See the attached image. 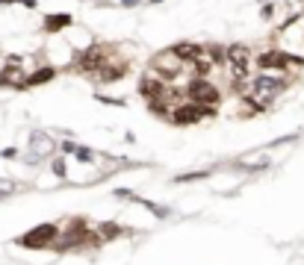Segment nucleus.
<instances>
[{
    "instance_id": "nucleus-1",
    "label": "nucleus",
    "mask_w": 304,
    "mask_h": 265,
    "mask_svg": "<svg viewBox=\"0 0 304 265\" xmlns=\"http://www.w3.org/2000/svg\"><path fill=\"white\" fill-rule=\"evenodd\" d=\"M281 80H275V77H269V74H263V77H257L254 83H251V92H248V100L257 106V109H266L275 97H278V92H281Z\"/></svg>"
},
{
    "instance_id": "nucleus-2",
    "label": "nucleus",
    "mask_w": 304,
    "mask_h": 265,
    "mask_svg": "<svg viewBox=\"0 0 304 265\" xmlns=\"http://www.w3.org/2000/svg\"><path fill=\"white\" fill-rule=\"evenodd\" d=\"M180 68H192V65H186V62L177 56L174 47L166 50V53H160V56H154V71L160 74V77H174V74H180Z\"/></svg>"
},
{
    "instance_id": "nucleus-3",
    "label": "nucleus",
    "mask_w": 304,
    "mask_h": 265,
    "mask_svg": "<svg viewBox=\"0 0 304 265\" xmlns=\"http://www.w3.org/2000/svg\"><path fill=\"white\" fill-rule=\"evenodd\" d=\"M189 100L198 103V106H216L219 103V92L207 80H192L189 83Z\"/></svg>"
},
{
    "instance_id": "nucleus-4",
    "label": "nucleus",
    "mask_w": 304,
    "mask_h": 265,
    "mask_svg": "<svg viewBox=\"0 0 304 265\" xmlns=\"http://www.w3.org/2000/svg\"><path fill=\"white\" fill-rule=\"evenodd\" d=\"M248 62H251V56H248L245 47H231L227 50V65H231V74L236 80H242L248 74Z\"/></svg>"
},
{
    "instance_id": "nucleus-5",
    "label": "nucleus",
    "mask_w": 304,
    "mask_h": 265,
    "mask_svg": "<svg viewBox=\"0 0 304 265\" xmlns=\"http://www.w3.org/2000/svg\"><path fill=\"white\" fill-rule=\"evenodd\" d=\"M174 112H177V115H174V121H177V124H192V121H198V118L210 115V106H198V103H189V106H177Z\"/></svg>"
},
{
    "instance_id": "nucleus-6",
    "label": "nucleus",
    "mask_w": 304,
    "mask_h": 265,
    "mask_svg": "<svg viewBox=\"0 0 304 265\" xmlns=\"http://www.w3.org/2000/svg\"><path fill=\"white\" fill-rule=\"evenodd\" d=\"M53 236H56V227L45 224V227H35L30 236H24V245H30V248H45V245H51Z\"/></svg>"
},
{
    "instance_id": "nucleus-7",
    "label": "nucleus",
    "mask_w": 304,
    "mask_h": 265,
    "mask_svg": "<svg viewBox=\"0 0 304 265\" xmlns=\"http://www.w3.org/2000/svg\"><path fill=\"white\" fill-rule=\"evenodd\" d=\"M30 150H33L35 156H48L51 150H53V141H51L48 136H42V133H39V136H33V144H30Z\"/></svg>"
},
{
    "instance_id": "nucleus-8",
    "label": "nucleus",
    "mask_w": 304,
    "mask_h": 265,
    "mask_svg": "<svg viewBox=\"0 0 304 265\" xmlns=\"http://www.w3.org/2000/svg\"><path fill=\"white\" fill-rule=\"evenodd\" d=\"M15 192H18V183H12V180H0V201L9 198V195H15Z\"/></svg>"
},
{
    "instance_id": "nucleus-9",
    "label": "nucleus",
    "mask_w": 304,
    "mask_h": 265,
    "mask_svg": "<svg viewBox=\"0 0 304 265\" xmlns=\"http://www.w3.org/2000/svg\"><path fill=\"white\" fill-rule=\"evenodd\" d=\"M71 21H68V15H51V21H48V30L53 32V30H62V27H68Z\"/></svg>"
}]
</instances>
